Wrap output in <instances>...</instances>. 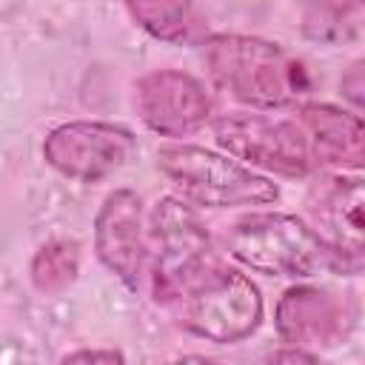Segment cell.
Wrapping results in <instances>:
<instances>
[{"instance_id":"1","label":"cell","mask_w":365,"mask_h":365,"mask_svg":"<svg viewBox=\"0 0 365 365\" xmlns=\"http://www.w3.org/2000/svg\"><path fill=\"white\" fill-rule=\"evenodd\" d=\"M202 48L211 80L237 103L282 108L311 91L308 66L279 43L248 34H211Z\"/></svg>"},{"instance_id":"2","label":"cell","mask_w":365,"mask_h":365,"mask_svg":"<svg viewBox=\"0 0 365 365\" xmlns=\"http://www.w3.org/2000/svg\"><path fill=\"white\" fill-rule=\"evenodd\" d=\"M225 248L237 262L268 277L359 274L305 220L279 211L240 217L225 231Z\"/></svg>"},{"instance_id":"3","label":"cell","mask_w":365,"mask_h":365,"mask_svg":"<svg viewBox=\"0 0 365 365\" xmlns=\"http://www.w3.org/2000/svg\"><path fill=\"white\" fill-rule=\"evenodd\" d=\"M151 288L157 302L174 305L220 259L197 211L180 197H163L148 222Z\"/></svg>"},{"instance_id":"4","label":"cell","mask_w":365,"mask_h":365,"mask_svg":"<svg viewBox=\"0 0 365 365\" xmlns=\"http://www.w3.org/2000/svg\"><path fill=\"white\" fill-rule=\"evenodd\" d=\"M157 168L182 194L202 208L268 205L279 188L254 168L200 145H165L157 151Z\"/></svg>"},{"instance_id":"5","label":"cell","mask_w":365,"mask_h":365,"mask_svg":"<svg viewBox=\"0 0 365 365\" xmlns=\"http://www.w3.org/2000/svg\"><path fill=\"white\" fill-rule=\"evenodd\" d=\"M180 325L208 342H240L262 322L259 288L237 268L217 262L177 302Z\"/></svg>"},{"instance_id":"6","label":"cell","mask_w":365,"mask_h":365,"mask_svg":"<svg viewBox=\"0 0 365 365\" xmlns=\"http://www.w3.org/2000/svg\"><path fill=\"white\" fill-rule=\"evenodd\" d=\"M214 140L248 168L254 165L282 177H308L317 168L305 131L285 117L231 111L214 120Z\"/></svg>"},{"instance_id":"7","label":"cell","mask_w":365,"mask_h":365,"mask_svg":"<svg viewBox=\"0 0 365 365\" xmlns=\"http://www.w3.org/2000/svg\"><path fill=\"white\" fill-rule=\"evenodd\" d=\"M137 151V137L114 123L74 120L48 131L43 157L63 177L97 182L120 171Z\"/></svg>"},{"instance_id":"8","label":"cell","mask_w":365,"mask_h":365,"mask_svg":"<svg viewBox=\"0 0 365 365\" xmlns=\"http://www.w3.org/2000/svg\"><path fill=\"white\" fill-rule=\"evenodd\" d=\"M134 106L140 120L163 137H188L205 128L214 114L208 88L188 71L157 68L134 83Z\"/></svg>"},{"instance_id":"9","label":"cell","mask_w":365,"mask_h":365,"mask_svg":"<svg viewBox=\"0 0 365 365\" xmlns=\"http://www.w3.org/2000/svg\"><path fill=\"white\" fill-rule=\"evenodd\" d=\"M356 314L351 302L322 285L288 288L274 314V325L294 348H334L354 331Z\"/></svg>"},{"instance_id":"10","label":"cell","mask_w":365,"mask_h":365,"mask_svg":"<svg viewBox=\"0 0 365 365\" xmlns=\"http://www.w3.org/2000/svg\"><path fill=\"white\" fill-rule=\"evenodd\" d=\"M94 251L100 262L128 288L140 285L148 259V231L143 200L131 188L111 191L94 220Z\"/></svg>"},{"instance_id":"11","label":"cell","mask_w":365,"mask_h":365,"mask_svg":"<svg viewBox=\"0 0 365 365\" xmlns=\"http://www.w3.org/2000/svg\"><path fill=\"white\" fill-rule=\"evenodd\" d=\"M365 191L362 180L354 174H325L319 177L308 197L305 208L314 220V231L351 265L362 268V245H365V220H362Z\"/></svg>"},{"instance_id":"12","label":"cell","mask_w":365,"mask_h":365,"mask_svg":"<svg viewBox=\"0 0 365 365\" xmlns=\"http://www.w3.org/2000/svg\"><path fill=\"white\" fill-rule=\"evenodd\" d=\"M299 128L308 137L317 165L359 168L365 157V131L356 111L336 108L331 103L299 106Z\"/></svg>"},{"instance_id":"13","label":"cell","mask_w":365,"mask_h":365,"mask_svg":"<svg viewBox=\"0 0 365 365\" xmlns=\"http://www.w3.org/2000/svg\"><path fill=\"white\" fill-rule=\"evenodd\" d=\"M131 20L151 37L174 46H200L211 37L208 17L191 3H125Z\"/></svg>"},{"instance_id":"14","label":"cell","mask_w":365,"mask_h":365,"mask_svg":"<svg viewBox=\"0 0 365 365\" xmlns=\"http://www.w3.org/2000/svg\"><path fill=\"white\" fill-rule=\"evenodd\" d=\"M77 271H80V245L74 240H51L40 245L29 265L31 282L43 294L66 291L77 279Z\"/></svg>"},{"instance_id":"15","label":"cell","mask_w":365,"mask_h":365,"mask_svg":"<svg viewBox=\"0 0 365 365\" xmlns=\"http://www.w3.org/2000/svg\"><path fill=\"white\" fill-rule=\"evenodd\" d=\"M362 6L359 3H334V6H317L311 9L308 20H305V31L322 43H339V40H348L356 26H359V17H362Z\"/></svg>"},{"instance_id":"16","label":"cell","mask_w":365,"mask_h":365,"mask_svg":"<svg viewBox=\"0 0 365 365\" xmlns=\"http://www.w3.org/2000/svg\"><path fill=\"white\" fill-rule=\"evenodd\" d=\"M60 365H125V359L114 348H80L66 354Z\"/></svg>"},{"instance_id":"17","label":"cell","mask_w":365,"mask_h":365,"mask_svg":"<svg viewBox=\"0 0 365 365\" xmlns=\"http://www.w3.org/2000/svg\"><path fill=\"white\" fill-rule=\"evenodd\" d=\"M339 88H342L345 100H348L354 108L362 106V100H365V63H362V60H354V63H351V68H348V71L342 74V80H339Z\"/></svg>"},{"instance_id":"18","label":"cell","mask_w":365,"mask_h":365,"mask_svg":"<svg viewBox=\"0 0 365 365\" xmlns=\"http://www.w3.org/2000/svg\"><path fill=\"white\" fill-rule=\"evenodd\" d=\"M265 365H331L325 359H319L317 354H311L308 348H294V345H285V348H277L268 354Z\"/></svg>"},{"instance_id":"19","label":"cell","mask_w":365,"mask_h":365,"mask_svg":"<svg viewBox=\"0 0 365 365\" xmlns=\"http://www.w3.org/2000/svg\"><path fill=\"white\" fill-rule=\"evenodd\" d=\"M165 365H217V362H211L205 356H180V359H171Z\"/></svg>"}]
</instances>
